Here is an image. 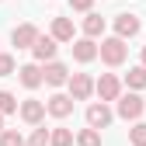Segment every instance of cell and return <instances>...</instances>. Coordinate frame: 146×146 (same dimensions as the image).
Segmentation results:
<instances>
[{"label":"cell","instance_id":"7a4b0ae2","mask_svg":"<svg viewBox=\"0 0 146 146\" xmlns=\"http://www.w3.org/2000/svg\"><path fill=\"white\" fill-rule=\"evenodd\" d=\"M115 111H118V118H125V122H136V118L146 111V101H143L139 94H122Z\"/></svg>","mask_w":146,"mask_h":146},{"label":"cell","instance_id":"6da1fadb","mask_svg":"<svg viewBox=\"0 0 146 146\" xmlns=\"http://www.w3.org/2000/svg\"><path fill=\"white\" fill-rule=\"evenodd\" d=\"M125 56H129V45H125V38H118V35H111V38H101V59L108 66H122Z\"/></svg>","mask_w":146,"mask_h":146},{"label":"cell","instance_id":"7c38bea8","mask_svg":"<svg viewBox=\"0 0 146 146\" xmlns=\"http://www.w3.org/2000/svg\"><path fill=\"white\" fill-rule=\"evenodd\" d=\"M45 108H49L52 118H66V115H73V98L70 94H52L45 101Z\"/></svg>","mask_w":146,"mask_h":146},{"label":"cell","instance_id":"cb8c5ba5","mask_svg":"<svg viewBox=\"0 0 146 146\" xmlns=\"http://www.w3.org/2000/svg\"><path fill=\"white\" fill-rule=\"evenodd\" d=\"M70 7H73V11H84V14H90L94 0H70Z\"/></svg>","mask_w":146,"mask_h":146},{"label":"cell","instance_id":"d4e9b609","mask_svg":"<svg viewBox=\"0 0 146 146\" xmlns=\"http://www.w3.org/2000/svg\"><path fill=\"white\" fill-rule=\"evenodd\" d=\"M0 132H4V115H0Z\"/></svg>","mask_w":146,"mask_h":146},{"label":"cell","instance_id":"9a60e30c","mask_svg":"<svg viewBox=\"0 0 146 146\" xmlns=\"http://www.w3.org/2000/svg\"><path fill=\"white\" fill-rule=\"evenodd\" d=\"M84 35H87V38L104 35V17H101V14H87V17H84Z\"/></svg>","mask_w":146,"mask_h":146},{"label":"cell","instance_id":"484cf974","mask_svg":"<svg viewBox=\"0 0 146 146\" xmlns=\"http://www.w3.org/2000/svg\"><path fill=\"white\" fill-rule=\"evenodd\" d=\"M143 66H146V49H143Z\"/></svg>","mask_w":146,"mask_h":146},{"label":"cell","instance_id":"603a6c76","mask_svg":"<svg viewBox=\"0 0 146 146\" xmlns=\"http://www.w3.org/2000/svg\"><path fill=\"white\" fill-rule=\"evenodd\" d=\"M11 73H17L14 70V56L11 52H0V77H11Z\"/></svg>","mask_w":146,"mask_h":146},{"label":"cell","instance_id":"44dd1931","mask_svg":"<svg viewBox=\"0 0 146 146\" xmlns=\"http://www.w3.org/2000/svg\"><path fill=\"white\" fill-rule=\"evenodd\" d=\"M52 146H73V129H52Z\"/></svg>","mask_w":146,"mask_h":146},{"label":"cell","instance_id":"8992f818","mask_svg":"<svg viewBox=\"0 0 146 146\" xmlns=\"http://www.w3.org/2000/svg\"><path fill=\"white\" fill-rule=\"evenodd\" d=\"M17 80H21L28 90H35V87L45 84V70L38 63H25V66H17Z\"/></svg>","mask_w":146,"mask_h":146},{"label":"cell","instance_id":"e0dca14e","mask_svg":"<svg viewBox=\"0 0 146 146\" xmlns=\"http://www.w3.org/2000/svg\"><path fill=\"white\" fill-rule=\"evenodd\" d=\"M0 146H28V139L17 129H4V132H0Z\"/></svg>","mask_w":146,"mask_h":146},{"label":"cell","instance_id":"52a82bcc","mask_svg":"<svg viewBox=\"0 0 146 146\" xmlns=\"http://www.w3.org/2000/svg\"><path fill=\"white\" fill-rule=\"evenodd\" d=\"M42 35H38V28L35 25H17L14 31H11V42L17 45V49H35V42H38Z\"/></svg>","mask_w":146,"mask_h":146},{"label":"cell","instance_id":"ba28073f","mask_svg":"<svg viewBox=\"0 0 146 146\" xmlns=\"http://www.w3.org/2000/svg\"><path fill=\"white\" fill-rule=\"evenodd\" d=\"M94 90L101 94V101H118V98H122V84H118L115 73H101V80H98Z\"/></svg>","mask_w":146,"mask_h":146},{"label":"cell","instance_id":"5bb4252c","mask_svg":"<svg viewBox=\"0 0 146 146\" xmlns=\"http://www.w3.org/2000/svg\"><path fill=\"white\" fill-rule=\"evenodd\" d=\"M52 38L56 42H73V21L70 17H56L52 21Z\"/></svg>","mask_w":146,"mask_h":146},{"label":"cell","instance_id":"277c9868","mask_svg":"<svg viewBox=\"0 0 146 146\" xmlns=\"http://www.w3.org/2000/svg\"><path fill=\"white\" fill-rule=\"evenodd\" d=\"M111 118H115V115H111V108H108L104 101L87 108V129H98V132H101V129H108V125H111Z\"/></svg>","mask_w":146,"mask_h":146},{"label":"cell","instance_id":"4fadbf2b","mask_svg":"<svg viewBox=\"0 0 146 146\" xmlns=\"http://www.w3.org/2000/svg\"><path fill=\"white\" fill-rule=\"evenodd\" d=\"M70 77H73V73L63 63H45V84L49 87H63V84H70Z\"/></svg>","mask_w":146,"mask_h":146},{"label":"cell","instance_id":"8fae6325","mask_svg":"<svg viewBox=\"0 0 146 146\" xmlns=\"http://www.w3.org/2000/svg\"><path fill=\"white\" fill-rule=\"evenodd\" d=\"M139 17L136 14H115V35L118 38H132V35H139Z\"/></svg>","mask_w":146,"mask_h":146},{"label":"cell","instance_id":"9c48e42d","mask_svg":"<svg viewBox=\"0 0 146 146\" xmlns=\"http://www.w3.org/2000/svg\"><path fill=\"white\" fill-rule=\"evenodd\" d=\"M45 101H35V98H28V101H21V118L28 122V125H35V129H38L42 125V118H45Z\"/></svg>","mask_w":146,"mask_h":146},{"label":"cell","instance_id":"ac0fdd59","mask_svg":"<svg viewBox=\"0 0 146 146\" xmlns=\"http://www.w3.org/2000/svg\"><path fill=\"white\" fill-rule=\"evenodd\" d=\"M77 146H101V132L98 129H80L77 132Z\"/></svg>","mask_w":146,"mask_h":146},{"label":"cell","instance_id":"7402d4cb","mask_svg":"<svg viewBox=\"0 0 146 146\" xmlns=\"http://www.w3.org/2000/svg\"><path fill=\"white\" fill-rule=\"evenodd\" d=\"M129 143L132 146H146V122H136L129 129Z\"/></svg>","mask_w":146,"mask_h":146},{"label":"cell","instance_id":"5b68a950","mask_svg":"<svg viewBox=\"0 0 146 146\" xmlns=\"http://www.w3.org/2000/svg\"><path fill=\"white\" fill-rule=\"evenodd\" d=\"M70 49H73V59H77V63H94V59L101 56V45H98L94 38H77Z\"/></svg>","mask_w":146,"mask_h":146},{"label":"cell","instance_id":"d6986e66","mask_svg":"<svg viewBox=\"0 0 146 146\" xmlns=\"http://www.w3.org/2000/svg\"><path fill=\"white\" fill-rule=\"evenodd\" d=\"M28 146H52V132L38 125V129H35V132L28 136Z\"/></svg>","mask_w":146,"mask_h":146},{"label":"cell","instance_id":"2e32d148","mask_svg":"<svg viewBox=\"0 0 146 146\" xmlns=\"http://www.w3.org/2000/svg\"><path fill=\"white\" fill-rule=\"evenodd\" d=\"M125 84H129L132 90H143L146 87V66H132L129 73H125Z\"/></svg>","mask_w":146,"mask_h":146},{"label":"cell","instance_id":"30bf717a","mask_svg":"<svg viewBox=\"0 0 146 146\" xmlns=\"http://www.w3.org/2000/svg\"><path fill=\"white\" fill-rule=\"evenodd\" d=\"M56 38L52 35H42L38 42H35V49H31V56H35V63H56Z\"/></svg>","mask_w":146,"mask_h":146},{"label":"cell","instance_id":"ffe728a7","mask_svg":"<svg viewBox=\"0 0 146 146\" xmlns=\"http://www.w3.org/2000/svg\"><path fill=\"white\" fill-rule=\"evenodd\" d=\"M11 111H21V108H17V98L11 90H0V115H11Z\"/></svg>","mask_w":146,"mask_h":146},{"label":"cell","instance_id":"3957f363","mask_svg":"<svg viewBox=\"0 0 146 146\" xmlns=\"http://www.w3.org/2000/svg\"><path fill=\"white\" fill-rule=\"evenodd\" d=\"M66 87H70V98H73V101H87L90 94H94V87H98V84L90 80L87 73H73Z\"/></svg>","mask_w":146,"mask_h":146}]
</instances>
